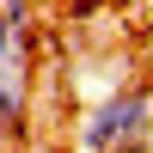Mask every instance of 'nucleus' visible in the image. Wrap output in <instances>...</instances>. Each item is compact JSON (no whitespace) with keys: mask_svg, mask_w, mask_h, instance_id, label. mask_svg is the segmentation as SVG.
Wrapping results in <instances>:
<instances>
[{"mask_svg":"<svg viewBox=\"0 0 153 153\" xmlns=\"http://www.w3.org/2000/svg\"><path fill=\"white\" fill-rule=\"evenodd\" d=\"M153 147V92L117 86L80 123V153H147Z\"/></svg>","mask_w":153,"mask_h":153,"instance_id":"obj_1","label":"nucleus"},{"mask_svg":"<svg viewBox=\"0 0 153 153\" xmlns=\"http://www.w3.org/2000/svg\"><path fill=\"white\" fill-rule=\"evenodd\" d=\"M12 135H25V86L0 68V141H12Z\"/></svg>","mask_w":153,"mask_h":153,"instance_id":"obj_2","label":"nucleus"},{"mask_svg":"<svg viewBox=\"0 0 153 153\" xmlns=\"http://www.w3.org/2000/svg\"><path fill=\"white\" fill-rule=\"evenodd\" d=\"M25 43H31V37H25V31H19V25H12V19H6V6H0V68H12V55H19V49H25Z\"/></svg>","mask_w":153,"mask_h":153,"instance_id":"obj_3","label":"nucleus"}]
</instances>
